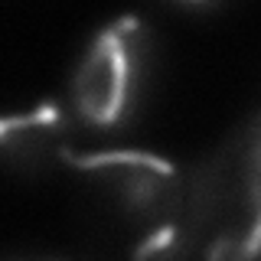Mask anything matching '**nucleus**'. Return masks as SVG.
I'll return each instance as SVG.
<instances>
[{"instance_id": "f03ea898", "label": "nucleus", "mask_w": 261, "mask_h": 261, "mask_svg": "<svg viewBox=\"0 0 261 261\" xmlns=\"http://www.w3.org/2000/svg\"><path fill=\"white\" fill-rule=\"evenodd\" d=\"M65 163L134 228V255H163L176 245L186 199V173L176 163L144 150H72Z\"/></svg>"}, {"instance_id": "39448f33", "label": "nucleus", "mask_w": 261, "mask_h": 261, "mask_svg": "<svg viewBox=\"0 0 261 261\" xmlns=\"http://www.w3.org/2000/svg\"><path fill=\"white\" fill-rule=\"evenodd\" d=\"M186 4H209V0H186Z\"/></svg>"}, {"instance_id": "20e7f679", "label": "nucleus", "mask_w": 261, "mask_h": 261, "mask_svg": "<svg viewBox=\"0 0 261 261\" xmlns=\"http://www.w3.org/2000/svg\"><path fill=\"white\" fill-rule=\"evenodd\" d=\"M69 153V118L62 105L43 101L30 111L0 114V160L4 163L27 173H46L65 163Z\"/></svg>"}, {"instance_id": "f257e3e1", "label": "nucleus", "mask_w": 261, "mask_h": 261, "mask_svg": "<svg viewBox=\"0 0 261 261\" xmlns=\"http://www.w3.org/2000/svg\"><path fill=\"white\" fill-rule=\"evenodd\" d=\"M258 242V118L239 127L186 176L173 248L206 258H248Z\"/></svg>"}, {"instance_id": "7ed1b4c3", "label": "nucleus", "mask_w": 261, "mask_h": 261, "mask_svg": "<svg viewBox=\"0 0 261 261\" xmlns=\"http://www.w3.org/2000/svg\"><path fill=\"white\" fill-rule=\"evenodd\" d=\"M147 62L141 16H118L95 33L72 79V105L92 127H114L130 114Z\"/></svg>"}]
</instances>
